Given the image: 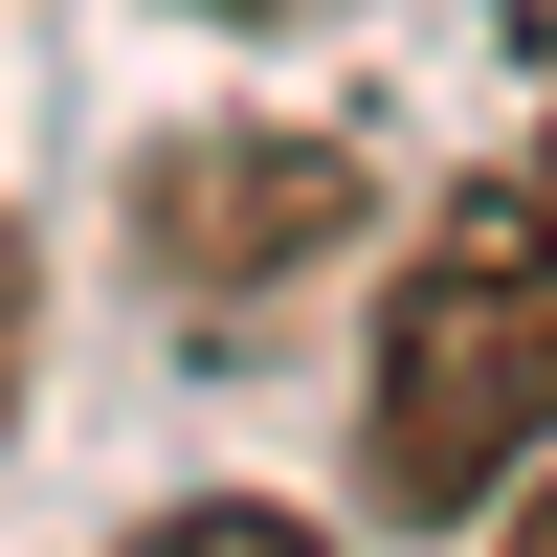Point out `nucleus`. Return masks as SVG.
<instances>
[{
  "mask_svg": "<svg viewBox=\"0 0 557 557\" xmlns=\"http://www.w3.org/2000/svg\"><path fill=\"white\" fill-rule=\"evenodd\" d=\"M178 23H312V0H178Z\"/></svg>",
  "mask_w": 557,
  "mask_h": 557,
  "instance_id": "39448f33",
  "label": "nucleus"
},
{
  "mask_svg": "<svg viewBox=\"0 0 557 557\" xmlns=\"http://www.w3.org/2000/svg\"><path fill=\"white\" fill-rule=\"evenodd\" d=\"M491 557H557V491H535V513H513V535H491Z\"/></svg>",
  "mask_w": 557,
  "mask_h": 557,
  "instance_id": "423d86ee",
  "label": "nucleus"
},
{
  "mask_svg": "<svg viewBox=\"0 0 557 557\" xmlns=\"http://www.w3.org/2000/svg\"><path fill=\"white\" fill-rule=\"evenodd\" d=\"M23 357H45V268H23V223H0V424H23Z\"/></svg>",
  "mask_w": 557,
  "mask_h": 557,
  "instance_id": "20e7f679",
  "label": "nucleus"
},
{
  "mask_svg": "<svg viewBox=\"0 0 557 557\" xmlns=\"http://www.w3.org/2000/svg\"><path fill=\"white\" fill-rule=\"evenodd\" d=\"M557 446V201H446L380 290V380H357V491L424 535H469Z\"/></svg>",
  "mask_w": 557,
  "mask_h": 557,
  "instance_id": "f257e3e1",
  "label": "nucleus"
},
{
  "mask_svg": "<svg viewBox=\"0 0 557 557\" xmlns=\"http://www.w3.org/2000/svg\"><path fill=\"white\" fill-rule=\"evenodd\" d=\"M357 223H380L357 134H290V112H246V134H157V157H134V268H157L178 312L312 290V268H335Z\"/></svg>",
  "mask_w": 557,
  "mask_h": 557,
  "instance_id": "f03ea898",
  "label": "nucleus"
},
{
  "mask_svg": "<svg viewBox=\"0 0 557 557\" xmlns=\"http://www.w3.org/2000/svg\"><path fill=\"white\" fill-rule=\"evenodd\" d=\"M112 557H335V535L268 513V491H201V513H157V535H112Z\"/></svg>",
  "mask_w": 557,
  "mask_h": 557,
  "instance_id": "7ed1b4c3",
  "label": "nucleus"
},
{
  "mask_svg": "<svg viewBox=\"0 0 557 557\" xmlns=\"http://www.w3.org/2000/svg\"><path fill=\"white\" fill-rule=\"evenodd\" d=\"M535 201H557V134H535Z\"/></svg>",
  "mask_w": 557,
  "mask_h": 557,
  "instance_id": "0eeeda50",
  "label": "nucleus"
}]
</instances>
